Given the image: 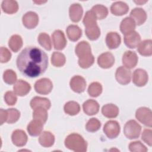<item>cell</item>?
I'll use <instances>...</instances> for the list:
<instances>
[{
  "label": "cell",
  "instance_id": "obj_1",
  "mask_svg": "<svg viewBox=\"0 0 152 152\" xmlns=\"http://www.w3.org/2000/svg\"><path fill=\"white\" fill-rule=\"evenodd\" d=\"M17 66L26 77L35 78L43 74L48 66V57L42 49L29 46L24 49L17 58Z\"/></svg>",
  "mask_w": 152,
  "mask_h": 152
},
{
  "label": "cell",
  "instance_id": "obj_2",
  "mask_svg": "<svg viewBox=\"0 0 152 152\" xmlns=\"http://www.w3.org/2000/svg\"><path fill=\"white\" fill-rule=\"evenodd\" d=\"M65 147L75 152H85L87 150V143L82 136L78 134H69L65 140Z\"/></svg>",
  "mask_w": 152,
  "mask_h": 152
},
{
  "label": "cell",
  "instance_id": "obj_3",
  "mask_svg": "<svg viewBox=\"0 0 152 152\" xmlns=\"http://www.w3.org/2000/svg\"><path fill=\"white\" fill-rule=\"evenodd\" d=\"M141 131V126L135 120L128 121L124 128V132L126 137L129 139H136L139 137Z\"/></svg>",
  "mask_w": 152,
  "mask_h": 152
},
{
  "label": "cell",
  "instance_id": "obj_4",
  "mask_svg": "<svg viewBox=\"0 0 152 152\" xmlns=\"http://www.w3.org/2000/svg\"><path fill=\"white\" fill-rule=\"evenodd\" d=\"M136 118L144 125L151 127L152 126V114L149 108L141 107L138 108L135 113Z\"/></svg>",
  "mask_w": 152,
  "mask_h": 152
},
{
  "label": "cell",
  "instance_id": "obj_5",
  "mask_svg": "<svg viewBox=\"0 0 152 152\" xmlns=\"http://www.w3.org/2000/svg\"><path fill=\"white\" fill-rule=\"evenodd\" d=\"M53 84L47 78H41L37 80L34 84L35 91L40 94H48L51 92Z\"/></svg>",
  "mask_w": 152,
  "mask_h": 152
},
{
  "label": "cell",
  "instance_id": "obj_6",
  "mask_svg": "<svg viewBox=\"0 0 152 152\" xmlns=\"http://www.w3.org/2000/svg\"><path fill=\"white\" fill-rule=\"evenodd\" d=\"M120 125L116 121H109L104 125L103 132L110 139L116 138L120 132Z\"/></svg>",
  "mask_w": 152,
  "mask_h": 152
},
{
  "label": "cell",
  "instance_id": "obj_7",
  "mask_svg": "<svg viewBox=\"0 0 152 152\" xmlns=\"http://www.w3.org/2000/svg\"><path fill=\"white\" fill-rule=\"evenodd\" d=\"M147 72L142 69L138 68L134 71L132 75L133 83L138 87L144 86L148 82Z\"/></svg>",
  "mask_w": 152,
  "mask_h": 152
},
{
  "label": "cell",
  "instance_id": "obj_8",
  "mask_svg": "<svg viewBox=\"0 0 152 152\" xmlns=\"http://www.w3.org/2000/svg\"><path fill=\"white\" fill-rule=\"evenodd\" d=\"M131 75L130 70L124 66H120L116 71L115 78L119 84L126 85L129 83L131 81Z\"/></svg>",
  "mask_w": 152,
  "mask_h": 152
},
{
  "label": "cell",
  "instance_id": "obj_9",
  "mask_svg": "<svg viewBox=\"0 0 152 152\" xmlns=\"http://www.w3.org/2000/svg\"><path fill=\"white\" fill-rule=\"evenodd\" d=\"M54 48L56 50H62L66 45V40L64 33L60 30H55L52 34Z\"/></svg>",
  "mask_w": 152,
  "mask_h": 152
},
{
  "label": "cell",
  "instance_id": "obj_10",
  "mask_svg": "<svg viewBox=\"0 0 152 152\" xmlns=\"http://www.w3.org/2000/svg\"><path fill=\"white\" fill-rule=\"evenodd\" d=\"M138 60L137 53L131 50L126 51L122 56V64L128 69L134 68L138 63Z\"/></svg>",
  "mask_w": 152,
  "mask_h": 152
},
{
  "label": "cell",
  "instance_id": "obj_11",
  "mask_svg": "<svg viewBox=\"0 0 152 152\" xmlns=\"http://www.w3.org/2000/svg\"><path fill=\"white\" fill-rule=\"evenodd\" d=\"M22 21L23 25L28 29L35 28L39 23L38 15L33 11L26 12L23 17Z\"/></svg>",
  "mask_w": 152,
  "mask_h": 152
},
{
  "label": "cell",
  "instance_id": "obj_12",
  "mask_svg": "<svg viewBox=\"0 0 152 152\" xmlns=\"http://www.w3.org/2000/svg\"><path fill=\"white\" fill-rule=\"evenodd\" d=\"M71 88L75 93H83L86 87V81L85 79L80 75L74 76L69 83Z\"/></svg>",
  "mask_w": 152,
  "mask_h": 152
},
{
  "label": "cell",
  "instance_id": "obj_13",
  "mask_svg": "<svg viewBox=\"0 0 152 152\" xmlns=\"http://www.w3.org/2000/svg\"><path fill=\"white\" fill-rule=\"evenodd\" d=\"M141 42L140 34L135 31H130L124 36V42L126 46L129 48H135Z\"/></svg>",
  "mask_w": 152,
  "mask_h": 152
},
{
  "label": "cell",
  "instance_id": "obj_14",
  "mask_svg": "<svg viewBox=\"0 0 152 152\" xmlns=\"http://www.w3.org/2000/svg\"><path fill=\"white\" fill-rule=\"evenodd\" d=\"M115 63V58L110 52H104L99 56L97 64L102 68L107 69L112 67Z\"/></svg>",
  "mask_w": 152,
  "mask_h": 152
},
{
  "label": "cell",
  "instance_id": "obj_15",
  "mask_svg": "<svg viewBox=\"0 0 152 152\" xmlns=\"http://www.w3.org/2000/svg\"><path fill=\"white\" fill-rule=\"evenodd\" d=\"M11 140L15 145L23 147L26 145L27 141V136L24 131L16 129L12 134Z\"/></svg>",
  "mask_w": 152,
  "mask_h": 152
},
{
  "label": "cell",
  "instance_id": "obj_16",
  "mask_svg": "<svg viewBox=\"0 0 152 152\" xmlns=\"http://www.w3.org/2000/svg\"><path fill=\"white\" fill-rule=\"evenodd\" d=\"M13 89L15 94L19 96H24L29 93L31 86L27 82L23 80H19L15 83Z\"/></svg>",
  "mask_w": 152,
  "mask_h": 152
},
{
  "label": "cell",
  "instance_id": "obj_17",
  "mask_svg": "<svg viewBox=\"0 0 152 152\" xmlns=\"http://www.w3.org/2000/svg\"><path fill=\"white\" fill-rule=\"evenodd\" d=\"M121 42L120 35L116 32H109L106 37V43L110 49H114L119 47Z\"/></svg>",
  "mask_w": 152,
  "mask_h": 152
},
{
  "label": "cell",
  "instance_id": "obj_18",
  "mask_svg": "<svg viewBox=\"0 0 152 152\" xmlns=\"http://www.w3.org/2000/svg\"><path fill=\"white\" fill-rule=\"evenodd\" d=\"M69 14L72 21L74 23L80 21L83 14L82 6L78 3L72 4L69 9Z\"/></svg>",
  "mask_w": 152,
  "mask_h": 152
},
{
  "label": "cell",
  "instance_id": "obj_19",
  "mask_svg": "<svg viewBox=\"0 0 152 152\" xmlns=\"http://www.w3.org/2000/svg\"><path fill=\"white\" fill-rule=\"evenodd\" d=\"M128 5L122 1H117L113 3L110 7V12L115 15L121 16L128 12Z\"/></svg>",
  "mask_w": 152,
  "mask_h": 152
},
{
  "label": "cell",
  "instance_id": "obj_20",
  "mask_svg": "<svg viewBox=\"0 0 152 152\" xmlns=\"http://www.w3.org/2000/svg\"><path fill=\"white\" fill-rule=\"evenodd\" d=\"M83 109L86 114L91 116L98 113L99 110V104L96 100L89 99L83 103Z\"/></svg>",
  "mask_w": 152,
  "mask_h": 152
},
{
  "label": "cell",
  "instance_id": "obj_21",
  "mask_svg": "<svg viewBox=\"0 0 152 152\" xmlns=\"http://www.w3.org/2000/svg\"><path fill=\"white\" fill-rule=\"evenodd\" d=\"M131 18H132L135 24L138 26L142 24L147 19V14L145 11L141 8H135L133 9L130 13Z\"/></svg>",
  "mask_w": 152,
  "mask_h": 152
},
{
  "label": "cell",
  "instance_id": "obj_22",
  "mask_svg": "<svg viewBox=\"0 0 152 152\" xmlns=\"http://www.w3.org/2000/svg\"><path fill=\"white\" fill-rule=\"evenodd\" d=\"M43 128V123L41 121L33 119L27 125V131L31 136H37L42 133Z\"/></svg>",
  "mask_w": 152,
  "mask_h": 152
},
{
  "label": "cell",
  "instance_id": "obj_23",
  "mask_svg": "<svg viewBox=\"0 0 152 152\" xmlns=\"http://www.w3.org/2000/svg\"><path fill=\"white\" fill-rule=\"evenodd\" d=\"M30 104L31 107L34 110L37 107H43L48 110L51 106L50 102L48 99L37 96L33 97L31 100Z\"/></svg>",
  "mask_w": 152,
  "mask_h": 152
},
{
  "label": "cell",
  "instance_id": "obj_24",
  "mask_svg": "<svg viewBox=\"0 0 152 152\" xmlns=\"http://www.w3.org/2000/svg\"><path fill=\"white\" fill-rule=\"evenodd\" d=\"M138 52L142 56H149L152 55V41L150 39L145 40L138 45Z\"/></svg>",
  "mask_w": 152,
  "mask_h": 152
},
{
  "label": "cell",
  "instance_id": "obj_25",
  "mask_svg": "<svg viewBox=\"0 0 152 152\" xmlns=\"http://www.w3.org/2000/svg\"><path fill=\"white\" fill-rule=\"evenodd\" d=\"M39 143L44 147H50L55 142L54 135L49 131H44L41 133L39 138Z\"/></svg>",
  "mask_w": 152,
  "mask_h": 152
},
{
  "label": "cell",
  "instance_id": "obj_26",
  "mask_svg": "<svg viewBox=\"0 0 152 152\" xmlns=\"http://www.w3.org/2000/svg\"><path fill=\"white\" fill-rule=\"evenodd\" d=\"M135 27L136 24L132 18L125 17L121 23L120 30L123 34H125L130 31H134Z\"/></svg>",
  "mask_w": 152,
  "mask_h": 152
},
{
  "label": "cell",
  "instance_id": "obj_27",
  "mask_svg": "<svg viewBox=\"0 0 152 152\" xmlns=\"http://www.w3.org/2000/svg\"><path fill=\"white\" fill-rule=\"evenodd\" d=\"M66 31L68 37L72 42L77 41L82 36V30L77 25L69 26Z\"/></svg>",
  "mask_w": 152,
  "mask_h": 152
},
{
  "label": "cell",
  "instance_id": "obj_28",
  "mask_svg": "<svg viewBox=\"0 0 152 152\" xmlns=\"http://www.w3.org/2000/svg\"><path fill=\"white\" fill-rule=\"evenodd\" d=\"M102 113L106 118H114L118 115L119 109L115 104H107L102 107Z\"/></svg>",
  "mask_w": 152,
  "mask_h": 152
},
{
  "label": "cell",
  "instance_id": "obj_29",
  "mask_svg": "<svg viewBox=\"0 0 152 152\" xmlns=\"http://www.w3.org/2000/svg\"><path fill=\"white\" fill-rule=\"evenodd\" d=\"M2 11L8 14H14L18 10V5L17 1L12 0L3 1L1 4Z\"/></svg>",
  "mask_w": 152,
  "mask_h": 152
},
{
  "label": "cell",
  "instance_id": "obj_30",
  "mask_svg": "<svg viewBox=\"0 0 152 152\" xmlns=\"http://www.w3.org/2000/svg\"><path fill=\"white\" fill-rule=\"evenodd\" d=\"M91 50L90 45L86 41L79 42L75 46V54L78 58L91 53Z\"/></svg>",
  "mask_w": 152,
  "mask_h": 152
},
{
  "label": "cell",
  "instance_id": "obj_31",
  "mask_svg": "<svg viewBox=\"0 0 152 152\" xmlns=\"http://www.w3.org/2000/svg\"><path fill=\"white\" fill-rule=\"evenodd\" d=\"M8 46L13 52H17L23 46L21 37L18 34L12 35L9 40Z\"/></svg>",
  "mask_w": 152,
  "mask_h": 152
},
{
  "label": "cell",
  "instance_id": "obj_32",
  "mask_svg": "<svg viewBox=\"0 0 152 152\" xmlns=\"http://www.w3.org/2000/svg\"><path fill=\"white\" fill-rule=\"evenodd\" d=\"M65 112L71 116L78 114L80 111V104L74 101H69L65 103L64 107Z\"/></svg>",
  "mask_w": 152,
  "mask_h": 152
},
{
  "label": "cell",
  "instance_id": "obj_33",
  "mask_svg": "<svg viewBox=\"0 0 152 152\" xmlns=\"http://www.w3.org/2000/svg\"><path fill=\"white\" fill-rule=\"evenodd\" d=\"M94 62V58L91 53L78 58V65L82 68L86 69L91 66Z\"/></svg>",
  "mask_w": 152,
  "mask_h": 152
},
{
  "label": "cell",
  "instance_id": "obj_34",
  "mask_svg": "<svg viewBox=\"0 0 152 152\" xmlns=\"http://www.w3.org/2000/svg\"><path fill=\"white\" fill-rule=\"evenodd\" d=\"M91 11L95 14L97 20H102L106 18L108 14L107 8L102 5H96L93 7Z\"/></svg>",
  "mask_w": 152,
  "mask_h": 152
},
{
  "label": "cell",
  "instance_id": "obj_35",
  "mask_svg": "<svg viewBox=\"0 0 152 152\" xmlns=\"http://www.w3.org/2000/svg\"><path fill=\"white\" fill-rule=\"evenodd\" d=\"M85 33L88 39L90 40H96L100 35V30L97 24L94 26L86 27Z\"/></svg>",
  "mask_w": 152,
  "mask_h": 152
},
{
  "label": "cell",
  "instance_id": "obj_36",
  "mask_svg": "<svg viewBox=\"0 0 152 152\" xmlns=\"http://www.w3.org/2000/svg\"><path fill=\"white\" fill-rule=\"evenodd\" d=\"M66 59L65 55L58 52H54L51 57V62L52 65L56 67L62 66L65 64Z\"/></svg>",
  "mask_w": 152,
  "mask_h": 152
},
{
  "label": "cell",
  "instance_id": "obj_37",
  "mask_svg": "<svg viewBox=\"0 0 152 152\" xmlns=\"http://www.w3.org/2000/svg\"><path fill=\"white\" fill-rule=\"evenodd\" d=\"M97 18L94 14V12L91 11H88L86 12L84 18L83 23L84 25V26L86 27H89L91 26H94L97 25Z\"/></svg>",
  "mask_w": 152,
  "mask_h": 152
},
{
  "label": "cell",
  "instance_id": "obj_38",
  "mask_svg": "<svg viewBox=\"0 0 152 152\" xmlns=\"http://www.w3.org/2000/svg\"><path fill=\"white\" fill-rule=\"evenodd\" d=\"M39 44L46 50H50L52 49V43L49 35L45 33H41L39 34L37 38Z\"/></svg>",
  "mask_w": 152,
  "mask_h": 152
},
{
  "label": "cell",
  "instance_id": "obj_39",
  "mask_svg": "<svg viewBox=\"0 0 152 152\" xmlns=\"http://www.w3.org/2000/svg\"><path fill=\"white\" fill-rule=\"evenodd\" d=\"M33 118L45 124L48 119L47 110L43 107H37L34 110Z\"/></svg>",
  "mask_w": 152,
  "mask_h": 152
},
{
  "label": "cell",
  "instance_id": "obj_40",
  "mask_svg": "<svg viewBox=\"0 0 152 152\" xmlns=\"http://www.w3.org/2000/svg\"><path fill=\"white\" fill-rule=\"evenodd\" d=\"M102 92V86L98 82H93L91 83L88 88V93L93 97L99 96Z\"/></svg>",
  "mask_w": 152,
  "mask_h": 152
},
{
  "label": "cell",
  "instance_id": "obj_41",
  "mask_svg": "<svg viewBox=\"0 0 152 152\" xmlns=\"http://www.w3.org/2000/svg\"><path fill=\"white\" fill-rule=\"evenodd\" d=\"M101 126L100 122L96 118H91L88 121L86 125V129L87 131L94 132L98 131Z\"/></svg>",
  "mask_w": 152,
  "mask_h": 152
},
{
  "label": "cell",
  "instance_id": "obj_42",
  "mask_svg": "<svg viewBox=\"0 0 152 152\" xmlns=\"http://www.w3.org/2000/svg\"><path fill=\"white\" fill-rule=\"evenodd\" d=\"M3 79L8 84H12L17 81V74L12 69H7L3 74Z\"/></svg>",
  "mask_w": 152,
  "mask_h": 152
},
{
  "label": "cell",
  "instance_id": "obj_43",
  "mask_svg": "<svg viewBox=\"0 0 152 152\" xmlns=\"http://www.w3.org/2000/svg\"><path fill=\"white\" fill-rule=\"evenodd\" d=\"M8 117L7 122L8 124H13L16 122L20 116V112L16 109H8Z\"/></svg>",
  "mask_w": 152,
  "mask_h": 152
},
{
  "label": "cell",
  "instance_id": "obj_44",
  "mask_svg": "<svg viewBox=\"0 0 152 152\" xmlns=\"http://www.w3.org/2000/svg\"><path fill=\"white\" fill-rule=\"evenodd\" d=\"M129 149L132 152H146L147 148L140 141L131 142L129 145Z\"/></svg>",
  "mask_w": 152,
  "mask_h": 152
},
{
  "label": "cell",
  "instance_id": "obj_45",
  "mask_svg": "<svg viewBox=\"0 0 152 152\" xmlns=\"http://www.w3.org/2000/svg\"><path fill=\"white\" fill-rule=\"evenodd\" d=\"M4 100L8 105L13 106L17 102V97L15 93L11 91H7L4 95Z\"/></svg>",
  "mask_w": 152,
  "mask_h": 152
},
{
  "label": "cell",
  "instance_id": "obj_46",
  "mask_svg": "<svg viewBox=\"0 0 152 152\" xmlns=\"http://www.w3.org/2000/svg\"><path fill=\"white\" fill-rule=\"evenodd\" d=\"M0 55H1L0 61L1 63L7 62L10 60L11 57V53L10 52V50L7 48L4 47L1 48Z\"/></svg>",
  "mask_w": 152,
  "mask_h": 152
},
{
  "label": "cell",
  "instance_id": "obj_47",
  "mask_svg": "<svg viewBox=\"0 0 152 152\" xmlns=\"http://www.w3.org/2000/svg\"><path fill=\"white\" fill-rule=\"evenodd\" d=\"M152 131L151 129H145L141 135L142 140L147 144L149 146H151L152 145Z\"/></svg>",
  "mask_w": 152,
  "mask_h": 152
},
{
  "label": "cell",
  "instance_id": "obj_48",
  "mask_svg": "<svg viewBox=\"0 0 152 152\" xmlns=\"http://www.w3.org/2000/svg\"><path fill=\"white\" fill-rule=\"evenodd\" d=\"M8 117V113L7 110H4L1 109L0 110V120H1V125H2L4 122H7Z\"/></svg>",
  "mask_w": 152,
  "mask_h": 152
},
{
  "label": "cell",
  "instance_id": "obj_49",
  "mask_svg": "<svg viewBox=\"0 0 152 152\" xmlns=\"http://www.w3.org/2000/svg\"><path fill=\"white\" fill-rule=\"evenodd\" d=\"M134 2H135L136 4H138V5H142L143 4H145V2H147V1H134Z\"/></svg>",
  "mask_w": 152,
  "mask_h": 152
},
{
  "label": "cell",
  "instance_id": "obj_50",
  "mask_svg": "<svg viewBox=\"0 0 152 152\" xmlns=\"http://www.w3.org/2000/svg\"><path fill=\"white\" fill-rule=\"evenodd\" d=\"M46 1H45V2H43V1H40V2H39V1H34V3H36V4H40V3H43V2H46Z\"/></svg>",
  "mask_w": 152,
  "mask_h": 152
}]
</instances>
